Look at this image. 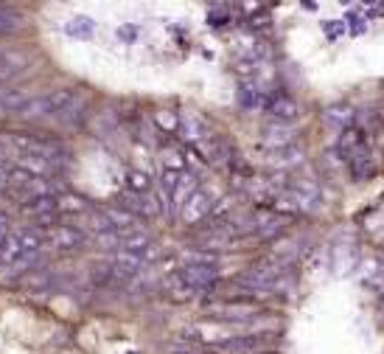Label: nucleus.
I'll return each mask as SVG.
<instances>
[{
	"instance_id": "1",
	"label": "nucleus",
	"mask_w": 384,
	"mask_h": 354,
	"mask_svg": "<svg viewBox=\"0 0 384 354\" xmlns=\"http://www.w3.org/2000/svg\"><path fill=\"white\" fill-rule=\"evenodd\" d=\"M76 96H79V93H76L73 87H56V90H51L48 96L28 99L17 113H20V118H25V121L42 118V115H62V113L73 104Z\"/></svg>"
},
{
	"instance_id": "2",
	"label": "nucleus",
	"mask_w": 384,
	"mask_h": 354,
	"mask_svg": "<svg viewBox=\"0 0 384 354\" xmlns=\"http://www.w3.org/2000/svg\"><path fill=\"white\" fill-rule=\"evenodd\" d=\"M269 343H275L272 332H250V335H236V338L216 341L213 349L219 354H258L264 352Z\"/></svg>"
},
{
	"instance_id": "3",
	"label": "nucleus",
	"mask_w": 384,
	"mask_h": 354,
	"mask_svg": "<svg viewBox=\"0 0 384 354\" xmlns=\"http://www.w3.org/2000/svg\"><path fill=\"white\" fill-rule=\"evenodd\" d=\"M174 282H177V284H183V287H188L193 296H196V293L210 290V287L219 282V270H216V265H199V262H188L186 267H180V270H177Z\"/></svg>"
},
{
	"instance_id": "4",
	"label": "nucleus",
	"mask_w": 384,
	"mask_h": 354,
	"mask_svg": "<svg viewBox=\"0 0 384 354\" xmlns=\"http://www.w3.org/2000/svg\"><path fill=\"white\" fill-rule=\"evenodd\" d=\"M261 315H264V312H261V307H255V304H224V307H219L216 312H210V318H216V321L241 324V327L252 324V321L261 318Z\"/></svg>"
},
{
	"instance_id": "5",
	"label": "nucleus",
	"mask_w": 384,
	"mask_h": 354,
	"mask_svg": "<svg viewBox=\"0 0 384 354\" xmlns=\"http://www.w3.org/2000/svg\"><path fill=\"white\" fill-rule=\"evenodd\" d=\"M210 206H213V200H210V194L205 191V189H196L191 197L180 206V217H183V222L186 225H196L199 220H205L207 214H210Z\"/></svg>"
},
{
	"instance_id": "6",
	"label": "nucleus",
	"mask_w": 384,
	"mask_h": 354,
	"mask_svg": "<svg viewBox=\"0 0 384 354\" xmlns=\"http://www.w3.org/2000/svg\"><path fill=\"white\" fill-rule=\"evenodd\" d=\"M354 118H357V110L348 104V101H334L323 110V121L334 129H348L354 127Z\"/></svg>"
},
{
	"instance_id": "7",
	"label": "nucleus",
	"mask_w": 384,
	"mask_h": 354,
	"mask_svg": "<svg viewBox=\"0 0 384 354\" xmlns=\"http://www.w3.org/2000/svg\"><path fill=\"white\" fill-rule=\"evenodd\" d=\"M365 144H368V135H365L362 129H357V127H348V129H343V135H340V141H337V152H340L345 160H351V158H357L359 152H365Z\"/></svg>"
},
{
	"instance_id": "8",
	"label": "nucleus",
	"mask_w": 384,
	"mask_h": 354,
	"mask_svg": "<svg viewBox=\"0 0 384 354\" xmlns=\"http://www.w3.org/2000/svg\"><path fill=\"white\" fill-rule=\"evenodd\" d=\"M264 110H267L275 121H286V124H292V121L300 115L297 101H292L289 96H269V101H267Z\"/></svg>"
},
{
	"instance_id": "9",
	"label": "nucleus",
	"mask_w": 384,
	"mask_h": 354,
	"mask_svg": "<svg viewBox=\"0 0 384 354\" xmlns=\"http://www.w3.org/2000/svg\"><path fill=\"white\" fill-rule=\"evenodd\" d=\"M14 239H17L20 251H23V256H37L48 245V236H45L42 228H23V231L14 234Z\"/></svg>"
},
{
	"instance_id": "10",
	"label": "nucleus",
	"mask_w": 384,
	"mask_h": 354,
	"mask_svg": "<svg viewBox=\"0 0 384 354\" xmlns=\"http://www.w3.org/2000/svg\"><path fill=\"white\" fill-rule=\"evenodd\" d=\"M267 101H269V96L252 79H247V82L238 84V104L244 110H261V107H267Z\"/></svg>"
},
{
	"instance_id": "11",
	"label": "nucleus",
	"mask_w": 384,
	"mask_h": 354,
	"mask_svg": "<svg viewBox=\"0 0 384 354\" xmlns=\"http://www.w3.org/2000/svg\"><path fill=\"white\" fill-rule=\"evenodd\" d=\"M87 242V234L82 231V228H76V225H59L56 231H53V245L59 248V251H76V248H82Z\"/></svg>"
},
{
	"instance_id": "12",
	"label": "nucleus",
	"mask_w": 384,
	"mask_h": 354,
	"mask_svg": "<svg viewBox=\"0 0 384 354\" xmlns=\"http://www.w3.org/2000/svg\"><path fill=\"white\" fill-rule=\"evenodd\" d=\"M28 62H31V56L25 51H0V82L17 76Z\"/></svg>"
},
{
	"instance_id": "13",
	"label": "nucleus",
	"mask_w": 384,
	"mask_h": 354,
	"mask_svg": "<svg viewBox=\"0 0 384 354\" xmlns=\"http://www.w3.org/2000/svg\"><path fill=\"white\" fill-rule=\"evenodd\" d=\"M303 146L300 144H283V146H272L269 149V163H275V166H295V163H300L303 160Z\"/></svg>"
},
{
	"instance_id": "14",
	"label": "nucleus",
	"mask_w": 384,
	"mask_h": 354,
	"mask_svg": "<svg viewBox=\"0 0 384 354\" xmlns=\"http://www.w3.org/2000/svg\"><path fill=\"white\" fill-rule=\"evenodd\" d=\"M23 211L34 220H42V217H51L56 214V197L53 194H45V197H34V200H25L23 203Z\"/></svg>"
},
{
	"instance_id": "15",
	"label": "nucleus",
	"mask_w": 384,
	"mask_h": 354,
	"mask_svg": "<svg viewBox=\"0 0 384 354\" xmlns=\"http://www.w3.org/2000/svg\"><path fill=\"white\" fill-rule=\"evenodd\" d=\"M14 169H23L25 175L39 177V175H48V172H51V163H48L45 158L34 155V152H23V155L17 158V163H14Z\"/></svg>"
},
{
	"instance_id": "16",
	"label": "nucleus",
	"mask_w": 384,
	"mask_h": 354,
	"mask_svg": "<svg viewBox=\"0 0 384 354\" xmlns=\"http://www.w3.org/2000/svg\"><path fill=\"white\" fill-rule=\"evenodd\" d=\"M264 138L269 141V146H283V144H292L295 138V127L286 124V121H272L267 129H264Z\"/></svg>"
},
{
	"instance_id": "17",
	"label": "nucleus",
	"mask_w": 384,
	"mask_h": 354,
	"mask_svg": "<svg viewBox=\"0 0 384 354\" xmlns=\"http://www.w3.org/2000/svg\"><path fill=\"white\" fill-rule=\"evenodd\" d=\"M65 34L73 37V39H90L96 34V23L90 17H84V14H79V17L65 23Z\"/></svg>"
},
{
	"instance_id": "18",
	"label": "nucleus",
	"mask_w": 384,
	"mask_h": 354,
	"mask_svg": "<svg viewBox=\"0 0 384 354\" xmlns=\"http://www.w3.org/2000/svg\"><path fill=\"white\" fill-rule=\"evenodd\" d=\"M124 206L129 208L132 217H135V214H141V217H155V211H158V206H155V200H152L149 194H127V197H124Z\"/></svg>"
},
{
	"instance_id": "19",
	"label": "nucleus",
	"mask_w": 384,
	"mask_h": 354,
	"mask_svg": "<svg viewBox=\"0 0 384 354\" xmlns=\"http://www.w3.org/2000/svg\"><path fill=\"white\" fill-rule=\"evenodd\" d=\"M127 189H129V194H149L152 177L143 169H127Z\"/></svg>"
},
{
	"instance_id": "20",
	"label": "nucleus",
	"mask_w": 384,
	"mask_h": 354,
	"mask_svg": "<svg viewBox=\"0 0 384 354\" xmlns=\"http://www.w3.org/2000/svg\"><path fill=\"white\" fill-rule=\"evenodd\" d=\"M17 191H23L25 200H34V197H45V194H51V183H48L45 177H28V180L23 183V189H17ZM25 200H23V203H25Z\"/></svg>"
},
{
	"instance_id": "21",
	"label": "nucleus",
	"mask_w": 384,
	"mask_h": 354,
	"mask_svg": "<svg viewBox=\"0 0 384 354\" xmlns=\"http://www.w3.org/2000/svg\"><path fill=\"white\" fill-rule=\"evenodd\" d=\"M351 175H354V180H368L371 175H373V160H371V155H368V149L365 152H359L357 158H351Z\"/></svg>"
},
{
	"instance_id": "22",
	"label": "nucleus",
	"mask_w": 384,
	"mask_h": 354,
	"mask_svg": "<svg viewBox=\"0 0 384 354\" xmlns=\"http://www.w3.org/2000/svg\"><path fill=\"white\" fill-rule=\"evenodd\" d=\"M56 211H62V214H84V197H79L73 191H65L56 200Z\"/></svg>"
},
{
	"instance_id": "23",
	"label": "nucleus",
	"mask_w": 384,
	"mask_h": 354,
	"mask_svg": "<svg viewBox=\"0 0 384 354\" xmlns=\"http://www.w3.org/2000/svg\"><path fill=\"white\" fill-rule=\"evenodd\" d=\"M20 25H23V17H20V14H14V11H0V37L17 31Z\"/></svg>"
},
{
	"instance_id": "24",
	"label": "nucleus",
	"mask_w": 384,
	"mask_h": 354,
	"mask_svg": "<svg viewBox=\"0 0 384 354\" xmlns=\"http://www.w3.org/2000/svg\"><path fill=\"white\" fill-rule=\"evenodd\" d=\"M155 121H158V127L166 129V132H174V129L180 127V121H177V115H174L172 110H158V113H155Z\"/></svg>"
},
{
	"instance_id": "25",
	"label": "nucleus",
	"mask_w": 384,
	"mask_h": 354,
	"mask_svg": "<svg viewBox=\"0 0 384 354\" xmlns=\"http://www.w3.org/2000/svg\"><path fill=\"white\" fill-rule=\"evenodd\" d=\"M25 101H28V99H25V93H20V90H6V93H3V99H0V104H3L6 110H20Z\"/></svg>"
},
{
	"instance_id": "26",
	"label": "nucleus",
	"mask_w": 384,
	"mask_h": 354,
	"mask_svg": "<svg viewBox=\"0 0 384 354\" xmlns=\"http://www.w3.org/2000/svg\"><path fill=\"white\" fill-rule=\"evenodd\" d=\"M183 132H186L188 141H199V138L205 135V127L199 124V118H186V121H183Z\"/></svg>"
},
{
	"instance_id": "27",
	"label": "nucleus",
	"mask_w": 384,
	"mask_h": 354,
	"mask_svg": "<svg viewBox=\"0 0 384 354\" xmlns=\"http://www.w3.org/2000/svg\"><path fill=\"white\" fill-rule=\"evenodd\" d=\"M138 34H141L138 25H121V28H118V39H121V42H135Z\"/></svg>"
},
{
	"instance_id": "28",
	"label": "nucleus",
	"mask_w": 384,
	"mask_h": 354,
	"mask_svg": "<svg viewBox=\"0 0 384 354\" xmlns=\"http://www.w3.org/2000/svg\"><path fill=\"white\" fill-rule=\"evenodd\" d=\"M172 354H196L193 349H188V346H180V349H174Z\"/></svg>"
},
{
	"instance_id": "29",
	"label": "nucleus",
	"mask_w": 384,
	"mask_h": 354,
	"mask_svg": "<svg viewBox=\"0 0 384 354\" xmlns=\"http://www.w3.org/2000/svg\"><path fill=\"white\" fill-rule=\"evenodd\" d=\"M258 354H275V352H258Z\"/></svg>"
},
{
	"instance_id": "30",
	"label": "nucleus",
	"mask_w": 384,
	"mask_h": 354,
	"mask_svg": "<svg viewBox=\"0 0 384 354\" xmlns=\"http://www.w3.org/2000/svg\"><path fill=\"white\" fill-rule=\"evenodd\" d=\"M0 99H3V90H0Z\"/></svg>"
}]
</instances>
